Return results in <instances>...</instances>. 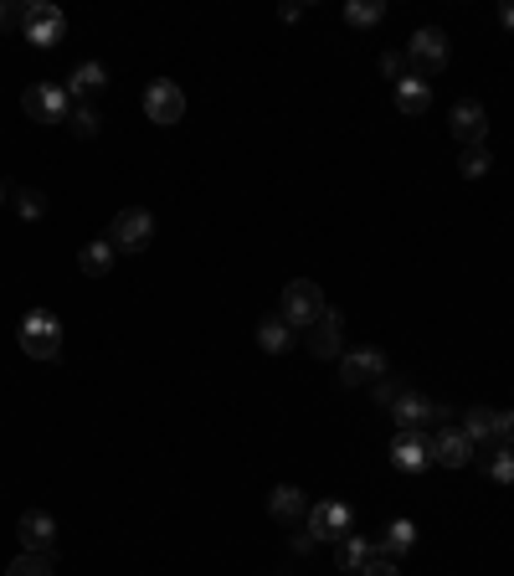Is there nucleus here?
Wrapping results in <instances>:
<instances>
[{
	"mask_svg": "<svg viewBox=\"0 0 514 576\" xmlns=\"http://www.w3.org/2000/svg\"><path fill=\"white\" fill-rule=\"evenodd\" d=\"M16 340H21V350H26L31 360H57V355H62V324H57V314H47V309H31V314L21 319Z\"/></svg>",
	"mask_w": 514,
	"mask_h": 576,
	"instance_id": "f257e3e1",
	"label": "nucleus"
},
{
	"mask_svg": "<svg viewBox=\"0 0 514 576\" xmlns=\"http://www.w3.org/2000/svg\"><path fill=\"white\" fill-rule=\"evenodd\" d=\"M324 309H329V304H324V288H319L314 278H293V283L283 288V304H278V314L293 324V330H309V324H319Z\"/></svg>",
	"mask_w": 514,
	"mask_h": 576,
	"instance_id": "f03ea898",
	"label": "nucleus"
},
{
	"mask_svg": "<svg viewBox=\"0 0 514 576\" xmlns=\"http://www.w3.org/2000/svg\"><path fill=\"white\" fill-rule=\"evenodd\" d=\"M21 31H26L31 47H57L67 36V16L52 0H31V6H21Z\"/></svg>",
	"mask_w": 514,
	"mask_h": 576,
	"instance_id": "7ed1b4c3",
	"label": "nucleus"
},
{
	"mask_svg": "<svg viewBox=\"0 0 514 576\" xmlns=\"http://www.w3.org/2000/svg\"><path fill=\"white\" fill-rule=\"evenodd\" d=\"M155 237V216L144 206H124L114 216V227H108V242H114V252H144Z\"/></svg>",
	"mask_w": 514,
	"mask_h": 576,
	"instance_id": "20e7f679",
	"label": "nucleus"
},
{
	"mask_svg": "<svg viewBox=\"0 0 514 576\" xmlns=\"http://www.w3.org/2000/svg\"><path fill=\"white\" fill-rule=\"evenodd\" d=\"M21 108H26L31 124H62L72 114V98H67L62 83H31L26 98H21Z\"/></svg>",
	"mask_w": 514,
	"mask_h": 576,
	"instance_id": "39448f33",
	"label": "nucleus"
},
{
	"mask_svg": "<svg viewBox=\"0 0 514 576\" xmlns=\"http://www.w3.org/2000/svg\"><path fill=\"white\" fill-rule=\"evenodd\" d=\"M407 62L417 67V78H432V72H443V67H448V36L437 31V26L412 31V42H407Z\"/></svg>",
	"mask_w": 514,
	"mask_h": 576,
	"instance_id": "423d86ee",
	"label": "nucleus"
},
{
	"mask_svg": "<svg viewBox=\"0 0 514 576\" xmlns=\"http://www.w3.org/2000/svg\"><path fill=\"white\" fill-rule=\"evenodd\" d=\"M144 114H150V124L170 129V124L186 119V93H180L170 78H155L150 88H144Z\"/></svg>",
	"mask_w": 514,
	"mask_h": 576,
	"instance_id": "0eeeda50",
	"label": "nucleus"
},
{
	"mask_svg": "<svg viewBox=\"0 0 514 576\" xmlns=\"http://www.w3.org/2000/svg\"><path fill=\"white\" fill-rule=\"evenodd\" d=\"M350 525H355V510L345 499H319V504H309V535L314 540H340V535H350Z\"/></svg>",
	"mask_w": 514,
	"mask_h": 576,
	"instance_id": "6e6552de",
	"label": "nucleus"
},
{
	"mask_svg": "<svg viewBox=\"0 0 514 576\" xmlns=\"http://www.w3.org/2000/svg\"><path fill=\"white\" fill-rule=\"evenodd\" d=\"M381 376H386V355L365 345V350H350V355H340V376H335V381L350 391V386H376Z\"/></svg>",
	"mask_w": 514,
	"mask_h": 576,
	"instance_id": "1a4fd4ad",
	"label": "nucleus"
},
{
	"mask_svg": "<svg viewBox=\"0 0 514 576\" xmlns=\"http://www.w3.org/2000/svg\"><path fill=\"white\" fill-rule=\"evenodd\" d=\"M386 458H391V468H401V474H422V468L432 463V438L427 432H396Z\"/></svg>",
	"mask_w": 514,
	"mask_h": 576,
	"instance_id": "9d476101",
	"label": "nucleus"
},
{
	"mask_svg": "<svg viewBox=\"0 0 514 576\" xmlns=\"http://www.w3.org/2000/svg\"><path fill=\"white\" fill-rule=\"evenodd\" d=\"M16 535H21V546H26L31 556H52V546H57V520H52L47 510H26V515L16 520Z\"/></svg>",
	"mask_w": 514,
	"mask_h": 576,
	"instance_id": "9b49d317",
	"label": "nucleus"
},
{
	"mask_svg": "<svg viewBox=\"0 0 514 576\" xmlns=\"http://www.w3.org/2000/svg\"><path fill=\"white\" fill-rule=\"evenodd\" d=\"M391 417H396V432H422L427 422H437V402H427L422 391H401V402L391 407Z\"/></svg>",
	"mask_w": 514,
	"mask_h": 576,
	"instance_id": "f8f14e48",
	"label": "nucleus"
},
{
	"mask_svg": "<svg viewBox=\"0 0 514 576\" xmlns=\"http://www.w3.org/2000/svg\"><path fill=\"white\" fill-rule=\"evenodd\" d=\"M453 139L463 144V150H473V144H484L489 139V114H484V103H458L453 108Z\"/></svg>",
	"mask_w": 514,
	"mask_h": 576,
	"instance_id": "ddd939ff",
	"label": "nucleus"
},
{
	"mask_svg": "<svg viewBox=\"0 0 514 576\" xmlns=\"http://www.w3.org/2000/svg\"><path fill=\"white\" fill-rule=\"evenodd\" d=\"M473 453H479V448H473V438H468L463 427H443V432L432 438V463L463 468V463H473Z\"/></svg>",
	"mask_w": 514,
	"mask_h": 576,
	"instance_id": "4468645a",
	"label": "nucleus"
},
{
	"mask_svg": "<svg viewBox=\"0 0 514 576\" xmlns=\"http://www.w3.org/2000/svg\"><path fill=\"white\" fill-rule=\"evenodd\" d=\"M340 335H345L340 309H324L319 324H309V350H314L319 360H335V355H340Z\"/></svg>",
	"mask_w": 514,
	"mask_h": 576,
	"instance_id": "2eb2a0df",
	"label": "nucleus"
},
{
	"mask_svg": "<svg viewBox=\"0 0 514 576\" xmlns=\"http://www.w3.org/2000/svg\"><path fill=\"white\" fill-rule=\"evenodd\" d=\"M268 510H273L278 525H299V520H309V499H304L299 484H278L273 499H268Z\"/></svg>",
	"mask_w": 514,
	"mask_h": 576,
	"instance_id": "dca6fc26",
	"label": "nucleus"
},
{
	"mask_svg": "<svg viewBox=\"0 0 514 576\" xmlns=\"http://www.w3.org/2000/svg\"><path fill=\"white\" fill-rule=\"evenodd\" d=\"M62 88H67V98L88 103L93 93H103V88H108V67H103V62H78V67H72V78H67Z\"/></svg>",
	"mask_w": 514,
	"mask_h": 576,
	"instance_id": "f3484780",
	"label": "nucleus"
},
{
	"mask_svg": "<svg viewBox=\"0 0 514 576\" xmlns=\"http://www.w3.org/2000/svg\"><path fill=\"white\" fill-rule=\"evenodd\" d=\"M427 103H432V88L417 78V72H412V78H401V83H396V114L417 119V114H427Z\"/></svg>",
	"mask_w": 514,
	"mask_h": 576,
	"instance_id": "a211bd4d",
	"label": "nucleus"
},
{
	"mask_svg": "<svg viewBox=\"0 0 514 576\" xmlns=\"http://www.w3.org/2000/svg\"><path fill=\"white\" fill-rule=\"evenodd\" d=\"M463 432L473 438V448L494 453V448H499V443H494V407H468V412H463Z\"/></svg>",
	"mask_w": 514,
	"mask_h": 576,
	"instance_id": "6ab92c4d",
	"label": "nucleus"
},
{
	"mask_svg": "<svg viewBox=\"0 0 514 576\" xmlns=\"http://www.w3.org/2000/svg\"><path fill=\"white\" fill-rule=\"evenodd\" d=\"M412 546H417V525H412V520H391V525L381 530V546H376V551L396 561V556H407Z\"/></svg>",
	"mask_w": 514,
	"mask_h": 576,
	"instance_id": "aec40b11",
	"label": "nucleus"
},
{
	"mask_svg": "<svg viewBox=\"0 0 514 576\" xmlns=\"http://www.w3.org/2000/svg\"><path fill=\"white\" fill-rule=\"evenodd\" d=\"M371 556H376V546H371L365 535H340V540H335V561H340V571H360Z\"/></svg>",
	"mask_w": 514,
	"mask_h": 576,
	"instance_id": "412c9836",
	"label": "nucleus"
},
{
	"mask_svg": "<svg viewBox=\"0 0 514 576\" xmlns=\"http://www.w3.org/2000/svg\"><path fill=\"white\" fill-rule=\"evenodd\" d=\"M257 345H263L268 355H283V350L293 345V324H288L283 314H273V319H263V324H257Z\"/></svg>",
	"mask_w": 514,
	"mask_h": 576,
	"instance_id": "4be33fe9",
	"label": "nucleus"
},
{
	"mask_svg": "<svg viewBox=\"0 0 514 576\" xmlns=\"http://www.w3.org/2000/svg\"><path fill=\"white\" fill-rule=\"evenodd\" d=\"M78 268H83L88 278H103L108 268H114V242H108V237H103V242H88V247L78 252Z\"/></svg>",
	"mask_w": 514,
	"mask_h": 576,
	"instance_id": "5701e85b",
	"label": "nucleus"
},
{
	"mask_svg": "<svg viewBox=\"0 0 514 576\" xmlns=\"http://www.w3.org/2000/svg\"><path fill=\"white\" fill-rule=\"evenodd\" d=\"M67 124H72V134H78V139H93V134L103 129V119H98V108H93V103H72Z\"/></svg>",
	"mask_w": 514,
	"mask_h": 576,
	"instance_id": "b1692460",
	"label": "nucleus"
},
{
	"mask_svg": "<svg viewBox=\"0 0 514 576\" xmlns=\"http://www.w3.org/2000/svg\"><path fill=\"white\" fill-rule=\"evenodd\" d=\"M381 16H386V0H350V6H345L350 26H376Z\"/></svg>",
	"mask_w": 514,
	"mask_h": 576,
	"instance_id": "393cba45",
	"label": "nucleus"
},
{
	"mask_svg": "<svg viewBox=\"0 0 514 576\" xmlns=\"http://www.w3.org/2000/svg\"><path fill=\"white\" fill-rule=\"evenodd\" d=\"M6 576H57V571H52V556H31V551H21V556L11 561Z\"/></svg>",
	"mask_w": 514,
	"mask_h": 576,
	"instance_id": "a878e982",
	"label": "nucleus"
},
{
	"mask_svg": "<svg viewBox=\"0 0 514 576\" xmlns=\"http://www.w3.org/2000/svg\"><path fill=\"white\" fill-rule=\"evenodd\" d=\"M401 391H407V381H396V376H381V381L371 386V396H376V412H391V407L401 402Z\"/></svg>",
	"mask_w": 514,
	"mask_h": 576,
	"instance_id": "bb28decb",
	"label": "nucleus"
},
{
	"mask_svg": "<svg viewBox=\"0 0 514 576\" xmlns=\"http://www.w3.org/2000/svg\"><path fill=\"white\" fill-rule=\"evenodd\" d=\"M489 165H494V155L484 150V144H473V150H463V160H458V170H463L468 180H479V175H489Z\"/></svg>",
	"mask_w": 514,
	"mask_h": 576,
	"instance_id": "cd10ccee",
	"label": "nucleus"
},
{
	"mask_svg": "<svg viewBox=\"0 0 514 576\" xmlns=\"http://www.w3.org/2000/svg\"><path fill=\"white\" fill-rule=\"evenodd\" d=\"M381 78L396 88L401 78H412V62H407V52H381Z\"/></svg>",
	"mask_w": 514,
	"mask_h": 576,
	"instance_id": "c85d7f7f",
	"label": "nucleus"
},
{
	"mask_svg": "<svg viewBox=\"0 0 514 576\" xmlns=\"http://www.w3.org/2000/svg\"><path fill=\"white\" fill-rule=\"evenodd\" d=\"M489 479H494V484H514V453H509V448H494V453H489Z\"/></svg>",
	"mask_w": 514,
	"mask_h": 576,
	"instance_id": "c756f323",
	"label": "nucleus"
},
{
	"mask_svg": "<svg viewBox=\"0 0 514 576\" xmlns=\"http://www.w3.org/2000/svg\"><path fill=\"white\" fill-rule=\"evenodd\" d=\"M16 211L26 216V222H36V216L47 211V196L42 191H16Z\"/></svg>",
	"mask_w": 514,
	"mask_h": 576,
	"instance_id": "7c9ffc66",
	"label": "nucleus"
},
{
	"mask_svg": "<svg viewBox=\"0 0 514 576\" xmlns=\"http://www.w3.org/2000/svg\"><path fill=\"white\" fill-rule=\"evenodd\" d=\"M494 443L514 448V412H494Z\"/></svg>",
	"mask_w": 514,
	"mask_h": 576,
	"instance_id": "2f4dec72",
	"label": "nucleus"
},
{
	"mask_svg": "<svg viewBox=\"0 0 514 576\" xmlns=\"http://www.w3.org/2000/svg\"><path fill=\"white\" fill-rule=\"evenodd\" d=\"M360 576H401V566H396L391 556H381V551H376L371 561H365V566H360Z\"/></svg>",
	"mask_w": 514,
	"mask_h": 576,
	"instance_id": "473e14b6",
	"label": "nucleus"
},
{
	"mask_svg": "<svg viewBox=\"0 0 514 576\" xmlns=\"http://www.w3.org/2000/svg\"><path fill=\"white\" fill-rule=\"evenodd\" d=\"M314 546H319V540H314L309 530H299V535H293V551H299V556H314Z\"/></svg>",
	"mask_w": 514,
	"mask_h": 576,
	"instance_id": "72a5a7b5",
	"label": "nucleus"
},
{
	"mask_svg": "<svg viewBox=\"0 0 514 576\" xmlns=\"http://www.w3.org/2000/svg\"><path fill=\"white\" fill-rule=\"evenodd\" d=\"M6 26H21V6H6V0H0V31Z\"/></svg>",
	"mask_w": 514,
	"mask_h": 576,
	"instance_id": "f704fd0d",
	"label": "nucleus"
},
{
	"mask_svg": "<svg viewBox=\"0 0 514 576\" xmlns=\"http://www.w3.org/2000/svg\"><path fill=\"white\" fill-rule=\"evenodd\" d=\"M499 21H504V26L514 31V0H509V6H499Z\"/></svg>",
	"mask_w": 514,
	"mask_h": 576,
	"instance_id": "c9c22d12",
	"label": "nucleus"
},
{
	"mask_svg": "<svg viewBox=\"0 0 514 576\" xmlns=\"http://www.w3.org/2000/svg\"><path fill=\"white\" fill-rule=\"evenodd\" d=\"M0 206H6V180H0Z\"/></svg>",
	"mask_w": 514,
	"mask_h": 576,
	"instance_id": "e433bc0d",
	"label": "nucleus"
}]
</instances>
